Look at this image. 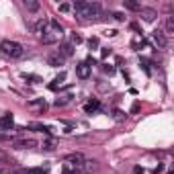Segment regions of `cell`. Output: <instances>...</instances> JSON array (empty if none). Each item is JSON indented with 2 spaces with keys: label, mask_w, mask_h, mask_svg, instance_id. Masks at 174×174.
<instances>
[{
  "label": "cell",
  "mask_w": 174,
  "mask_h": 174,
  "mask_svg": "<svg viewBox=\"0 0 174 174\" xmlns=\"http://www.w3.org/2000/svg\"><path fill=\"white\" fill-rule=\"evenodd\" d=\"M135 174H143V170H141V166H135Z\"/></svg>",
  "instance_id": "obj_34"
},
{
  "label": "cell",
  "mask_w": 174,
  "mask_h": 174,
  "mask_svg": "<svg viewBox=\"0 0 174 174\" xmlns=\"http://www.w3.org/2000/svg\"><path fill=\"white\" fill-rule=\"evenodd\" d=\"M137 111H139V102H135L133 107H131V113H137Z\"/></svg>",
  "instance_id": "obj_33"
},
{
  "label": "cell",
  "mask_w": 174,
  "mask_h": 174,
  "mask_svg": "<svg viewBox=\"0 0 174 174\" xmlns=\"http://www.w3.org/2000/svg\"><path fill=\"white\" fill-rule=\"evenodd\" d=\"M98 109H101V105H98V101H96V98H90V101L84 105V111H86L88 115H92L94 111H98Z\"/></svg>",
  "instance_id": "obj_11"
},
{
  "label": "cell",
  "mask_w": 174,
  "mask_h": 174,
  "mask_svg": "<svg viewBox=\"0 0 174 174\" xmlns=\"http://www.w3.org/2000/svg\"><path fill=\"white\" fill-rule=\"evenodd\" d=\"M123 6L127 8V10H141L139 2H131V0H123Z\"/></svg>",
  "instance_id": "obj_16"
},
{
  "label": "cell",
  "mask_w": 174,
  "mask_h": 174,
  "mask_svg": "<svg viewBox=\"0 0 174 174\" xmlns=\"http://www.w3.org/2000/svg\"><path fill=\"white\" fill-rule=\"evenodd\" d=\"M47 23H49V20H47V19H39V20H37V23H35V33L39 35V37H41V35H43V31H45V29H47Z\"/></svg>",
  "instance_id": "obj_13"
},
{
  "label": "cell",
  "mask_w": 174,
  "mask_h": 174,
  "mask_svg": "<svg viewBox=\"0 0 174 174\" xmlns=\"http://www.w3.org/2000/svg\"><path fill=\"white\" fill-rule=\"evenodd\" d=\"M84 64H86V66H90V68H92V66H96V60H94L92 55H88V57H86V61H84Z\"/></svg>",
  "instance_id": "obj_30"
},
{
  "label": "cell",
  "mask_w": 174,
  "mask_h": 174,
  "mask_svg": "<svg viewBox=\"0 0 174 174\" xmlns=\"http://www.w3.org/2000/svg\"><path fill=\"white\" fill-rule=\"evenodd\" d=\"M64 80H66V72H60V74L54 78V82L49 84V88H51V90H57V86H61V84H64Z\"/></svg>",
  "instance_id": "obj_12"
},
{
  "label": "cell",
  "mask_w": 174,
  "mask_h": 174,
  "mask_svg": "<svg viewBox=\"0 0 174 174\" xmlns=\"http://www.w3.org/2000/svg\"><path fill=\"white\" fill-rule=\"evenodd\" d=\"M152 39H154V43L158 45V49H166V45H168V39H166V33H164V31H160V29H156L154 33H152Z\"/></svg>",
  "instance_id": "obj_4"
},
{
  "label": "cell",
  "mask_w": 174,
  "mask_h": 174,
  "mask_svg": "<svg viewBox=\"0 0 174 174\" xmlns=\"http://www.w3.org/2000/svg\"><path fill=\"white\" fill-rule=\"evenodd\" d=\"M43 150L51 152V150H54V139H47V141H43Z\"/></svg>",
  "instance_id": "obj_27"
},
{
  "label": "cell",
  "mask_w": 174,
  "mask_h": 174,
  "mask_svg": "<svg viewBox=\"0 0 174 174\" xmlns=\"http://www.w3.org/2000/svg\"><path fill=\"white\" fill-rule=\"evenodd\" d=\"M64 61H66V57H61L57 51H55V54H49V55H47V64H49L51 68H60V66H64Z\"/></svg>",
  "instance_id": "obj_8"
},
{
  "label": "cell",
  "mask_w": 174,
  "mask_h": 174,
  "mask_svg": "<svg viewBox=\"0 0 174 174\" xmlns=\"http://www.w3.org/2000/svg\"><path fill=\"white\" fill-rule=\"evenodd\" d=\"M70 98H72V96H70V94H68V96H60V98H55V107H64V105H68V102H70Z\"/></svg>",
  "instance_id": "obj_19"
},
{
  "label": "cell",
  "mask_w": 174,
  "mask_h": 174,
  "mask_svg": "<svg viewBox=\"0 0 174 174\" xmlns=\"http://www.w3.org/2000/svg\"><path fill=\"white\" fill-rule=\"evenodd\" d=\"M23 4H25V8H27V10H31V13H37V10H39V6H41L37 0H25Z\"/></svg>",
  "instance_id": "obj_14"
},
{
  "label": "cell",
  "mask_w": 174,
  "mask_h": 174,
  "mask_svg": "<svg viewBox=\"0 0 174 174\" xmlns=\"http://www.w3.org/2000/svg\"><path fill=\"white\" fill-rule=\"evenodd\" d=\"M23 80L31 82V84H39V82H43L39 76H33V74H23Z\"/></svg>",
  "instance_id": "obj_17"
},
{
  "label": "cell",
  "mask_w": 174,
  "mask_h": 174,
  "mask_svg": "<svg viewBox=\"0 0 174 174\" xmlns=\"http://www.w3.org/2000/svg\"><path fill=\"white\" fill-rule=\"evenodd\" d=\"M37 146V143H35L33 139H25V141H17V143H14V147H17V150H25V147H35Z\"/></svg>",
  "instance_id": "obj_15"
},
{
  "label": "cell",
  "mask_w": 174,
  "mask_h": 174,
  "mask_svg": "<svg viewBox=\"0 0 174 174\" xmlns=\"http://www.w3.org/2000/svg\"><path fill=\"white\" fill-rule=\"evenodd\" d=\"M86 43H88V47H90V49H96V47H98V37H90Z\"/></svg>",
  "instance_id": "obj_25"
},
{
  "label": "cell",
  "mask_w": 174,
  "mask_h": 174,
  "mask_svg": "<svg viewBox=\"0 0 174 174\" xmlns=\"http://www.w3.org/2000/svg\"><path fill=\"white\" fill-rule=\"evenodd\" d=\"M74 14L78 17L80 20H94L96 19V14L101 13V4L98 2H86V0H80V2H76L72 6Z\"/></svg>",
  "instance_id": "obj_1"
},
{
  "label": "cell",
  "mask_w": 174,
  "mask_h": 174,
  "mask_svg": "<svg viewBox=\"0 0 174 174\" xmlns=\"http://www.w3.org/2000/svg\"><path fill=\"white\" fill-rule=\"evenodd\" d=\"M13 174H31V170H29V168H19V170H14Z\"/></svg>",
  "instance_id": "obj_31"
},
{
  "label": "cell",
  "mask_w": 174,
  "mask_h": 174,
  "mask_svg": "<svg viewBox=\"0 0 174 174\" xmlns=\"http://www.w3.org/2000/svg\"><path fill=\"white\" fill-rule=\"evenodd\" d=\"M57 54H60L61 57H72L74 55V45H70V43H61Z\"/></svg>",
  "instance_id": "obj_9"
},
{
  "label": "cell",
  "mask_w": 174,
  "mask_h": 174,
  "mask_svg": "<svg viewBox=\"0 0 174 174\" xmlns=\"http://www.w3.org/2000/svg\"><path fill=\"white\" fill-rule=\"evenodd\" d=\"M29 107H35V109H41V111H43V109H45V101H43V98H35V101L29 102Z\"/></svg>",
  "instance_id": "obj_18"
},
{
  "label": "cell",
  "mask_w": 174,
  "mask_h": 174,
  "mask_svg": "<svg viewBox=\"0 0 174 174\" xmlns=\"http://www.w3.org/2000/svg\"><path fill=\"white\" fill-rule=\"evenodd\" d=\"M66 162L70 164V166H74V168H80V166H84V156L82 154H70V156H66Z\"/></svg>",
  "instance_id": "obj_6"
},
{
  "label": "cell",
  "mask_w": 174,
  "mask_h": 174,
  "mask_svg": "<svg viewBox=\"0 0 174 174\" xmlns=\"http://www.w3.org/2000/svg\"><path fill=\"white\" fill-rule=\"evenodd\" d=\"M78 43H82V35L72 33V37H70V45H78Z\"/></svg>",
  "instance_id": "obj_22"
},
{
  "label": "cell",
  "mask_w": 174,
  "mask_h": 174,
  "mask_svg": "<svg viewBox=\"0 0 174 174\" xmlns=\"http://www.w3.org/2000/svg\"><path fill=\"white\" fill-rule=\"evenodd\" d=\"M139 13H141V17H143V20H147V23H152V20L158 17V13H156L154 8H141Z\"/></svg>",
  "instance_id": "obj_10"
},
{
  "label": "cell",
  "mask_w": 174,
  "mask_h": 174,
  "mask_svg": "<svg viewBox=\"0 0 174 174\" xmlns=\"http://www.w3.org/2000/svg\"><path fill=\"white\" fill-rule=\"evenodd\" d=\"M0 51L4 55H8V57H13V60H19L25 54V49H23V45L19 41H10V39H4L0 43Z\"/></svg>",
  "instance_id": "obj_3"
},
{
  "label": "cell",
  "mask_w": 174,
  "mask_h": 174,
  "mask_svg": "<svg viewBox=\"0 0 174 174\" xmlns=\"http://www.w3.org/2000/svg\"><path fill=\"white\" fill-rule=\"evenodd\" d=\"M61 37H64L61 25L57 20H49V23H47V29L43 31V35H41V41H43L45 45H51V43H57Z\"/></svg>",
  "instance_id": "obj_2"
},
{
  "label": "cell",
  "mask_w": 174,
  "mask_h": 174,
  "mask_svg": "<svg viewBox=\"0 0 174 174\" xmlns=\"http://www.w3.org/2000/svg\"><path fill=\"white\" fill-rule=\"evenodd\" d=\"M31 174H47V168H33V170H31Z\"/></svg>",
  "instance_id": "obj_29"
},
{
  "label": "cell",
  "mask_w": 174,
  "mask_h": 174,
  "mask_svg": "<svg viewBox=\"0 0 174 174\" xmlns=\"http://www.w3.org/2000/svg\"><path fill=\"white\" fill-rule=\"evenodd\" d=\"M70 10H72V4H68V2L60 4V13H70Z\"/></svg>",
  "instance_id": "obj_26"
},
{
  "label": "cell",
  "mask_w": 174,
  "mask_h": 174,
  "mask_svg": "<svg viewBox=\"0 0 174 174\" xmlns=\"http://www.w3.org/2000/svg\"><path fill=\"white\" fill-rule=\"evenodd\" d=\"M113 115H115V119H117V121H123V119H127V115L123 113V111H119V109H115V111H113Z\"/></svg>",
  "instance_id": "obj_24"
},
{
  "label": "cell",
  "mask_w": 174,
  "mask_h": 174,
  "mask_svg": "<svg viewBox=\"0 0 174 174\" xmlns=\"http://www.w3.org/2000/svg\"><path fill=\"white\" fill-rule=\"evenodd\" d=\"M166 31H168L166 35H172L174 33V19H172V17H168V19H166Z\"/></svg>",
  "instance_id": "obj_20"
},
{
  "label": "cell",
  "mask_w": 174,
  "mask_h": 174,
  "mask_svg": "<svg viewBox=\"0 0 174 174\" xmlns=\"http://www.w3.org/2000/svg\"><path fill=\"white\" fill-rule=\"evenodd\" d=\"M105 35H107V37H115V35H117V31H115V29H109Z\"/></svg>",
  "instance_id": "obj_32"
},
{
  "label": "cell",
  "mask_w": 174,
  "mask_h": 174,
  "mask_svg": "<svg viewBox=\"0 0 174 174\" xmlns=\"http://www.w3.org/2000/svg\"><path fill=\"white\" fill-rule=\"evenodd\" d=\"M102 72H105V74H109V76H113V74L117 72V68H115V66H111V64H102Z\"/></svg>",
  "instance_id": "obj_21"
},
{
  "label": "cell",
  "mask_w": 174,
  "mask_h": 174,
  "mask_svg": "<svg viewBox=\"0 0 174 174\" xmlns=\"http://www.w3.org/2000/svg\"><path fill=\"white\" fill-rule=\"evenodd\" d=\"M14 127V119H13V113H6L0 117V131H10Z\"/></svg>",
  "instance_id": "obj_5"
},
{
  "label": "cell",
  "mask_w": 174,
  "mask_h": 174,
  "mask_svg": "<svg viewBox=\"0 0 174 174\" xmlns=\"http://www.w3.org/2000/svg\"><path fill=\"white\" fill-rule=\"evenodd\" d=\"M113 19L119 20V23H123V20H125V14H123V13H113Z\"/></svg>",
  "instance_id": "obj_28"
},
{
  "label": "cell",
  "mask_w": 174,
  "mask_h": 174,
  "mask_svg": "<svg viewBox=\"0 0 174 174\" xmlns=\"http://www.w3.org/2000/svg\"><path fill=\"white\" fill-rule=\"evenodd\" d=\"M90 70H92V68L86 66V64L82 61V64H78V66H76V76H78L80 80H86V78H90Z\"/></svg>",
  "instance_id": "obj_7"
},
{
  "label": "cell",
  "mask_w": 174,
  "mask_h": 174,
  "mask_svg": "<svg viewBox=\"0 0 174 174\" xmlns=\"http://www.w3.org/2000/svg\"><path fill=\"white\" fill-rule=\"evenodd\" d=\"M111 54H113V49H111V47H102V49H101V60H107Z\"/></svg>",
  "instance_id": "obj_23"
}]
</instances>
